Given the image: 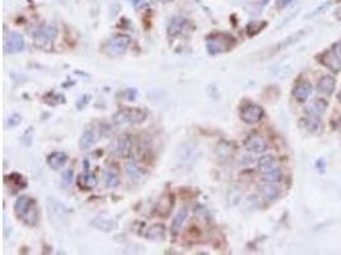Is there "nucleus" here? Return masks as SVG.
<instances>
[{
  "label": "nucleus",
  "instance_id": "39448f33",
  "mask_svg": "<svg viewBox=\"0 0 341 255\" xmlns=\"http://www.w3.org/2000/svg\"><path fill=\"white\" fill-rule=\"evenodd\" d=\"M58 30L54 26H42L35 32L34 35V42L37 47L44 49V47L50 46L57 39Z\"/></svg>",
  "mask_w": 341,
  "mask_h": 255
},
{
  "label": "nucleus",
  "instance_id": "423d86ee",
  "mask_svg": "<svg viewBox=\"0 0 341 255\" xmlns=\"http://www.w3.org/2000/svg\"><path fill=\"white\" fill-rule=\"evenodd\" d=\"M265 111L264 108L256 103H249V105L244 106L241 111V118L244 123L247 124H256L264 118Z\"/></svg>",
  "mask_w": 341,
  "mask_h": 255
},
{
  "label": "nucleus",
  "instance_id": "c85d7f7f",
  "mask_svg": "<svg viewBox=\"0 0 341 255\" xmlns=\"http://www.w3.org/2000/svg\"><path fill=\"white\" fill-rule=\"evenodd\" d=\"M129 2L137 11L147 8V7H150L153 3V0H129Z\"/></svg>",
  "mask_w": 341,
  "mask_h": 255
},
{
  "label": "nucleus",
  "instance_id": "393cba45",
  "mask_svg": "<svg viewBox=\"0 0 341 255\" xmlns=\"http://www.w3.org/2000/svg\"><path fill=\"white\" fill-rule=\"evenodd\" d=\"M173 204H174L173 196H171V195L164 196V198L161 199L160 204H159V207H158L159 213H160L161 216H166V214H169V213H170L171 208H173Z\"/></svg>",
  "mask_w": 341,
  "mask_h": 255
},
{
  "label": "nucleus",
  "instance_id": "aec40b11",
  "mask_svg": "<svg viewBox=\"0 0 341 255\" xmlns=\"http://www.w3.org/2000/svg\"><path fill=\"white\" fill-rule=\"evenodd\" d=\"M321 63H322L323 65H326L328 69H332L333 72H338L341 68V63L333 56V54L331 51L326 52V54L321 58Z\"/></svg>",
  "mask_w": 341,
  "mask_h": 255
},
{
  "label": "nucleus",
  "instance_id": "ddd939ff",
  "mask_svg": "<svg viewBox=\"0 0 341 255\" xmlns=\"http://www.w3.org/2000/svg\"><path fill=\"white\" fill-rule=\"evenodd\" d=\"M68 161V156L64 152H53L47 156L46 163L53 170H59L64 167V165Z\"/></svg>",
  "mask_w": 341,
  "mask_h": 255
},
{
  "label": "nucleus",
  "instance_id": "f8f14e48",
  "mask_svg": "<svg viewBox=\"0 0 341 255\" xmlns=\"http://www.w3.org/2000/svg\"><path fill=\"white\" fill-rule=\"evenodd\" d=\"M310 92H312V86L309 82H300L299 84L295 86L293 90V96L298 102H304L308 100Z\"/></svg>",
  "mask_w": 341,
  "mask_h": 255
},
{
  "label": "nucleus",
  "instance_id": "9d476101",
  "mask_svg": "<svg viewBox=\"0 0 341 255\" xmlns=\"http://www.w3.org/2000/svg\"><path fill=\"white\" fill-rule=\"evenodd\" d=\"M115 152L122 158H129L132 156L133 142L129 135H122V137H119V139L117 140Z\"/></svg>",
  "mask_w": 341,
  "mask_h": 255
},
{
  "label": "nucleus",
  "instance_id": "1a4fd4ad",
  "mask_svg": "<svg viewBox=\"0 0 341 255\" xmlns=\"http://www.w3.org/2000/svg\"><path fill=\"white\" fill-rule=\"evenodd\" d=\"M90 224L92 227H95L96 230L102 232H113L118 229L117 222L114 221V219L109 218V217H103V216H97L95 217V218H92Z\"/></svg>",
  "mask_w": 341,
  "mask_h": 255
},
{
  "label": "nucleus",
  "instance_id": "b1692460",
  "mask_svg": "<svg viewBox=\"0 0 341 255\" xmlns=\"http://www.w3.org/2000/svg\"><path fill=\"white\" fill-rule=\"evenodd\" d=\"M216 153L219 155L220 158L231 157V155L234 153V146L227 142H221L217 146Z\"/></svg>",
  "mask_w": 341,
  "mask_h": 255
},
{
  "label": "nucleus",
  "instance_id": "7c9ffc66",
  "mask_svg": "<svg viewBox=\"0 0 341 255\" xmlns=\"http://www.w3.org/2000/svg\"><path fill=\"white\" fill-rule=\"evenodd\" d=\"M21 121H22L21 115H18V114H13V115L9 116L8 125L13 128V126H17V125H18V124H21Z\"/></svg>",
  "mask_w": 341,
  "mask_h": 255
},
{
  "label": "nucleus",
  "instance_id": "f3484780",
  "mask_svg": "<svg viewBox=\"0 0 341 255\" xmlns=\"http://www.w3.org/2000/svg\"><path fill=\"white\" fill-rule=\"evenodd\" d=\"M336 80L335 78L331 77V75H323L317 83V90L318 92L325 93V95H331L335 90Z\"/></svg>",
  "mask_w": 341,
  "mask_h": 255
},
{
  "label": "nucleus",
  "instance_id": "4468645a",
  "mask_svg": "<svg viewBox=\"0 0 341 255\" xmlns=\"http://www.w3.org/2000/svg\"><path fill=\"white\" fill-rule=\"evenodd\" d=\"M77 184L83 190H92L97 186V179L93 174H90L86 170L85 174H81L77 179Z\"/></svg>",
  "mask_w": 341,
  "mask_h": 255
},
{
  "label": "nucleus",
  "instance_id": "0eeeda50",
  "mask_svg": "<svg viewBox=\"0 0 341 255\" xmlns=\"http://www.w3.org/2000/svg\"><path fill=\"white\" fill-rule=\"evenodd\" d=\"M244 146H246L247 150L252 153H264L267 150V143L265 140V138L262 135L253 133V134H249L248 137L244 140Z\"/></svg>",
  "mask_w": 341,
  "mask_h": 255
},
{
  "label": "nucleus",
  "instance_id": "bb28decb",
  "mask_svg": "<svg viewBox=\"0 0 341 255\" xmlns=\"http://www.w3.org/2000/svg\"><path fill=\"white\" fill-rule=\"evenodd\" d=\"M281 178H282V173L279 167L264 174V180L266 181V183H272V184L279 183V181L281 180Z\"/></svg>",
  "mask_w": 341,
  "mask_h": 255
},
{
  "label": "nucleus",
  "instance_id": "2eb2a0df",
  "mask_svg": "<svg viewBox=\"0 0 341 255\" xmlns=\"http://www.w3.org/2000/svg\"><path fill=\"white\" fill-rule=\"evenodd\" d=\"M98 140L97 134H96L95 129L92 128H87V129L83 132V134L81 135V140H80V146L81 150H90L92 146L96 145V142Z\"/></svg>",
  "mask_w": 341,
  "mask_h": 255
},
{
  "label": "nucleus",
  "instance_id": "f03ea898",
  "mask_svg": "<svg viewBox=\"0 0 341 255\" xmlns=\"http://www.w3.org/2000/svg\"><path fill=\"white\" fill-rule=\"evenodd\" d=\"M147 118L146 110L141 107H125L117 111L113 116L114 124L117 125H137Z\"/></svg>",
  "mask_w": 341,
  "mask_h": 255
},
{
  "label": "nucleus",
  "instance_id": "72a5a7b5",
  "mask_svg": "<svg viewBox=\"0 0 341 255\" xmlns=\"http://www.w3.org/2000/svg\"><path fill=\"white\" fill-rule=\"evenodd\" d=\"M337 100H338V102L341 103V91H340V92H338V95H337Z\"/></svg>",
  "mask_w": 341,
  "mask_h": 255
},
{
  "label": "nucleus",
  "instance_id": "f257e3e1",
  "mask_svg": "<svg viewBox=\"0 0 341 255\" xmlns=\"http://www.w3.org/2000/svg\"><path fill=\"white\" fill-rule=\"evenodd\" d=\"M14 212L29 226H35L37 223L39 214H37V208L34 199L24 195L19 196L14 203Z\"/></svg>",
  "mask_w": 341,
  "mask_h": 255
},
{
  "label": "nucleus",
  "instance_id": "cd10ccee",
  "mask_svg": "<svg viewBox=\"0 0 341 255\" xmlns=\"http://www.w3.org/2000/svg\"><path fill=\"white\" fill-rule=\"evenodd\" d=\"M266 24H267L266 22H264V21L252 22V23H249L248 26H247V34H248V36H251V37L254 36V35L259 34V32L265 29Z\"/></svg>",
  "mask_w": 341,
  "mask_h": 255
},
{
  "label": "nucleus",
  "instance_id": "f704fd0d",
  "mask_svg": "<svg viewBox=\"0 0 341 255\" xmlns=\"http://www.w3.org/2000/svg\"><path fill=\"white\" fill-rule=\"evenodd\" d=\"M160 2H163V3H166V2H169V0H160Z\"/></svg>",
  "mask_w": 341,
  "mask_h": 255
},
{
  "label": "nucleus",
  "instance_id": "a211bd4d",
  "mask_svg": "<svg viewBox=\"0 0 341 255\" xmlns=\"http://www.w3.org/2000/svg\"><path fill=\"white\" fill-rule=\"evenodd\" d=\"M188 208L187 207H184V208H181L180 211L176 213V216L174 217V221L173 223H171V232L173 234H179L181 230V227L184 226V223H186V219L188 218Z\"/></svg>",
  "mask_w": 341,
  "mask_h": 255
},
{
  "label": "nucleus",
  "instance_id": "6e6552de",
  "mask_svg": "<svg viewBox=\"0 0 341 255\" xmlns=\"http://www.w3.org/2000/svg\"><path fill=\"white\" fill-rule=\"evenodd\" d=\"M24 49V39L19 34H12L4 41V52L6 54H18Z\"/></svg>",
  "mask_w": 341,
  "mask_h": 255
},
{
  "label": "nucleus",
  "instance_id": "473e14b6",
  "mask_svg": "<svg viewBox=\"0 0 341 255\" xmlns=\"http://www.w3.org/2000/svg\"><path fill=\"white\" fill-rule=\"evenodd\" d=\"M335 16L337 19H341V6L335 11Z\"/></svg>",
  "mask_w": 341,
  "mask_h": 255
},
{
  "label": "nucleus",
  "instance_id": "9b49d317",
  "mask_svg": "<svg viewBox=\"0 0 341 255\" xmlns=\"http://www.w3.org/2000/svg\"><path fill=\"white\" fill-rule=\"evenodd\" d=\"M300 126H302L303 129H305L307 132L313 133V134H317L322 130L323 124L317 116H310V118H304L299 121Z\"/></svg>",
  "mask_w": 341,
  "mask_h": 255
},
{
  "label": "nucleus",
  "instance_id": "2f4dec72",
  "mask_svg": "<svg viewBox=\"0 0 341 255\" xmlns=\"http://www.w3.org/2000/svg\"><path fill=\"white\" fill-rule=\"evenodd\" d=\"M127 173H128V175L130 176V178L136 179L138 176V174H140V171H138L137 166H136L135 163H128V165H127Z\"/></svg>",
  "mask_w": 341,
  "mask_h": 255
},
{
  "label": "nucleus",
  "instance_id": "412c9836",
  "mask_svg": "<svg viewBox=\"0 0 341 255\" xmlns=\"http://www.w3.org/2000/svg\"><path fill=\"white\" fill-rule=\"evenodd\" d=\"M276 167H277L276 161H275V158L272 157V156H270V155L264 156V157H261L258 160V168L262 174L269 173V171L274 170V168H276Z\"/></svg>",
  "mask_w": 341,
  "mask_h": 255
},
{
  "label": "nucleus",
  "instance_id": "6ab92c4d",
  "mask_svg": "<svg viewBox=\"0 0 341 255\" xmlns=\"http://www.w3.org/2000/svg\"><path fill=\"white\" fill-rule=\"evenodd\" d=\"M184 27H186V19L181 18V17H175L170 21L168 27V34L169 36L174 37L178 36L179 34L184 31Z\"/></svg>",
  "mask_w": 341,
  "mask_h": 255
},
{
  "label": "nucleus",
  "instance_id": "20e7f679",
  "mask_svg": "<svg viewBox=\"0 0 341 255\" xmlns=\"http://www.w3.org/2000/svg\"><path fill=\"white\" fill-rule=\"evenodd\" d=\"M130 44V37L127 35H115L106 41L103 50L110 56H120L128 50Z\"/></svg>",
  "mask_w": 341,
  "mask_h": 255
},
{
  "label": "nucleus",
  "instance_id": "5701e85b",
  "mask_svg": "<svg viewBox=\"0 0 341 255\" xmlns=\"http://www.w3.org/2000/svg\"><path fill=\"white\" fill-rule=\"evenodd\" d=\"M261 191L267 201H275L279 196V189L275 185H272V183H267L266 185H262Z\"/></svg>",
  "mask_w": 341,
  "mask_h": 255
},
{
  "label": "nucleus",
  "instance_id": "4be33fe9",
  "mask_svg": "<svg viewBox=\"0 0 341 255\" xmlns=\"http://www.w3.org/2000/svg\"><path fill=\"white\" fill-rule=\"evenodd\" d=\"M146 237L150 240H163L165 237V226L161 223H156L147 231Z\"/></svg>",
  "mask_w": 341,
  "mask_h": 255
},
{
  "label": "nucleus",
  "instance_id": "7ed1b4c3",
  "mask_svg": "<svg viewBox=\"0 0 341 255\" xmlns=\"http://www.w3.org/2000/svg\"><path fill=\"white\" fill-rule=\"evenodd\" d=\"M235 45V39L230 35L217 34L211 35L206 40L207 51L211 55H219L226 52Z\"/></svg>",
  "mask_w": 341,
  "mask_h": 255
},
{
  "label": "nucleus",
  "instance_id": "dca6fc26",
  "mask_svg": "<svg viewBox=\"0 0 341 255\" xmlns=\"http://www.w3.org/2000/svg\"><path fill=\"white\" fill-rule=\"evenodd\" d=\"M327 110V102L322 98L313 100L309 105L305 107V112L309 114V116H321Z\"/></svg>",
  "mask_w": 341,
  "mask_h": 255
},
{
  "label": "nucleus",
  "instance_id": "a878e982",
  "mask_svg": "<svg viewBox=\"0 0 341 255\" xmlns=\"http://www.w3.org/2000/svg\"><path fill=\"white\" fill-rule=\"evenodd\" d=\"M105 183H106V186L110 189H114L117 188L118 185H119L120 183V179H119V175H118V173L115 170H108L105 173Z\"/></svg>",
  "mask_w": 341,
  "mask_h": 255
},
{
  "label": "nucleus",
  "instance_id": "c756f323",
  "mask_svg": "<svg viewBox=\"0 0 341 255\" xmlns=\"http://www.w3.org/2000/svg\"><path fill=\"white\" fill-rule=\"evenodd\" d=\"M331 52H332L333 56L341 63V40L336 42V44H333L332 49H331Z\"/></svg>",
  "mask_w": 341,
  "mask_h": 255
}]
</instances>
